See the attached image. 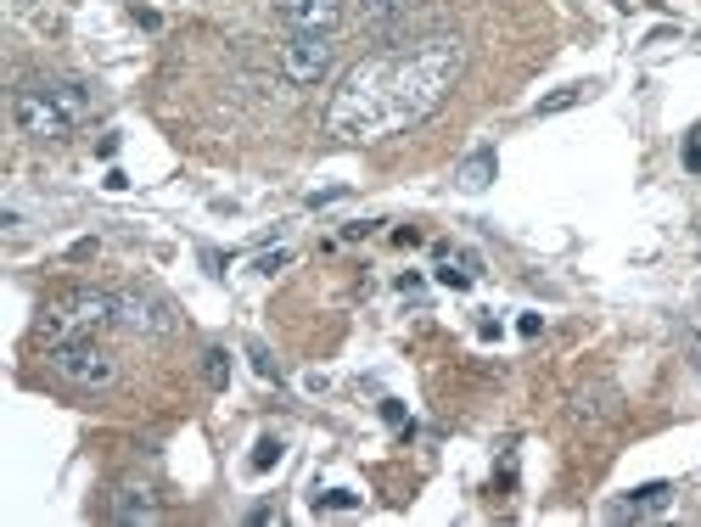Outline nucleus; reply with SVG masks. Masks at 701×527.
I'll return each mask as SVG.
<instances>
[{
  "label": "nucleus",
  "instance_id": "nucleus-1",
  "mask_svg": "<svg viewBox=\"0 0 701 527\" xmlns=\"http://www.w3.org/2000/svg\"><path fill=\"white\" fill-rule=\"evenodd\" d=\"M466 73V40L460 34H415L404 45H387L376 57L354 62L343 85L331 90L326 135L348 146H376L393 135H410L449 101V90Z\"/></svg>",
  "mask_w": 701,
  "mask_h": 527
},
{
  "label": "nucleus",
  "instance_id": "nucleus-2",
  "mask_svg": "<svg viewBox=\"0 0 701 527\" xmlns=\"http://www.w3.org/2000/svg\"><path fill=\"white\" fill-rule=\"evenodd\" d=\"M90 107H96V96L79 79H29L12 90V124L29 141H68L90 118Z\"/></svg>",
  "mask_w": 701,
  "mask_h": 527
},
{
  "label": "nucleus",
  "instance_id": "nucleus-3",
  "mask_svg": "<svg viewBox=\"0 0 701 527\" xmlns=\"http://www.w3.org/2000/svg\"><path fill=\"white\" fill-rule=\"evenodd\" d=\"M101 326H118V292L79 286V292H62L57 303H45V309H40L34 342L57 348V342H68V337H96Z\"/></svg>",
  "mask_w": 701,
  "mask_h": 527
},
{
  "label": "nucleus",
  "instance_id": "nucleus-4",
  "mask_svg": "<svg viewBox=\"0 0 701 527\" xmlns=\"http://www.w3.org/2000/svg\"><path fill=\"white\" fill-rule=\"evenodd\" d=\"M45 371L57 376V382L79 387V393H101V387L118 382V359L96 337H68L57 348H45Z\"/></svg>",
  "mask_w": 701,
  "mask_h": 527
},
{
  "label": "nucleus",
  "instance_id": "nucleus-5",
  "mask_svg": "<svg viewBox=\"0 0 701 527\" xmlns=\"http://www.w3.org/2000/svg\"><path fill=\"white\" fill-rule=\"evenodd\" d=\"M331 68H337V45H331V34H287V40H281V73H287L298 90L320 85Z\"/></svg>",
  "mask_w": 701,
  "mask_h": 527
},
{
  "label": "nucleus",
  "instance_id": "nucleus-6",
  "mask_svg": "<svg viewBox=\"0 0 701 527\" xmlns=\"http://www.w3.org/2000/svg\"><path fill=\"white\" fill-rule=\"evenodd\" d=\"M275 17L292 34H337L348 17V0H275Z\"/></svg>",
  "mask_w": 701,
  "mask_h": 527
},
{
  "label": "nucleus",
  "instance_id": "nucleus-7",
  "mask_svg": "<svg viewBox=\"0 0 701 527\" xmlns=\"http://www.w3.org/2000/svg\"><path fill=\"white\" fill-rule=\"evenodd\" d=\"M118 326L141 331V337H169L174 331V309L152 292H118Z\"/></svg>",
  "mask_w": 701,
  "mask_h": 527
},
{
  "label": "nucleus",
  "instance_id": "nucleus-8",
  "mask_svg": "<svg viewBox=\"0 0 701 527\" xmlns=\"http://www.w3.org/2000/svg\"><path fill=\"white\" fill-rule=\"evenodd\" d=\"M158 516H163V505L152 499V488H146V483L118 488V499H113V522H124V527H152Z\"/></svg>",
  "mask_w": 701,
  "mask_h": 527
},
{
  "label": "nucleus",
  "instance_id": "nucleus-9",
  "mask_svg": "<svg viewBox=\"0 0 701 527\" xmlns=\"http://www.w3.org/2000/svg\"><path fill=\"white\" fill-rule=\"evenodd\" d=\"M494 174H500V157H494V146H477L472 157H460L455 180H460V191H488V186H494Z\"/></svg>",
  "mask_w": 701,
  "mask_h": 527
},
{
  "label": "nucleus",
  "instance_id": "nucleus-10",
  "mask_svg": "<svg viewBox=\"0 0 701 527\" xmlns=\"http://www.w3.org/2000/svg\"><path fill=\"white\" fill-rule=\"evenodd\" d=\"M673 499V483H645V488H629V499L617 505L623 516H651V511H662Z\"/></svg>",
  "mask_w": 701,
  "mask_h": 527
},
{
  "label": "nucleus",
  "instance_id": "nucleus-11",
  "mask_svg": "<svg viewBox=\"0 0 701 527\" xmlns=\"http://www.w3.org/2000/svg\"><path fill=\"white\" fill-rule=\"evenodd\" d=\"M612 404H617V393L612 387H589V393H578V404H573V421H612Z\"/></svg>",
  "mask_w": 701,
  "mask_h": 527
},
{
  "label": "nucleus",
  "instance_id": "nucleus-12",
  "mask_svg": "<svg viewBox=\"0 0 701 527\" xmlns=\"http://www.w3.org/2000/svg\"><path fill=\"white\" fill-rule=\"evenodd\" d=\"M202 382L214 387V393H225V387H230V354H225V348H202Z\"/></svg>",
  "mask_w": 701,
  "mask_h": 527
},
{
  "label": "nucleus",
  "instance_id": "nucleus-13",
  "mask_svg": "<svg viewBox=\"0 0 701 527\" xmlns=\"http://www.w3.org/2000/svg\"><path fill=\"white\" fill-rule=\"evenodd\" d=\"M589 90H595V85H567V90H556V96H544L539 107H533V113H539V118H550V113H567V107L589 101Z\"/></svg>",
  "mask_w": 701,
  "mask_h": 527
},
{
  "label": "nucleus",
  "instance_id": "nucleus-14",
  "mask_svg": "<svg viewBox=\"0 0 701 527\" xmlns=\"http://www.w3.org/2000/svg\"><path fill=\"white\" fill-rule=\"evenodd\" d=\"M315 511H359L354 488H331V494H315Z\"/></svg>",
  "mask_w": 701,
  "mask_h": 527
},
{
  "label": "nucleus",
  "instance_id": "nucleus-15",
  "mask_svg": "<svg viewBox=\"0 0 701 527\" xmlns=\"http://www.w3.org/2000/svg\"><path fill=\"white\" fill-rule=\"evenodd\" d=\"M281 466V438H258L253 443V471H275Z\"/></svg>",
  "mask_w": 701,
  "mask_h": 527
},
{
  "label": "nucleus",
  "instance_id": "nucleus-16",
  "mask_svg": "<svg viewBox=\"0 0 701 527\" xmlns=\"http://www.w3.org/2000/svg\"><path fill=\"white\" fill-rule=\"evenodd\" d=\"M359 6H365V17H376V23H382V17H404V12H415V0H359Z\"/></svg>",
  "mask_w": 701,
  "mask_h": 527
},
{
  "label": "nucleus",
  "instance_id": "nucleus-17",
  "mask_svg": "<svg viewBox=\"0 0 701 527\" xmlns=\"http://www.w3.org/2000/svg\"><path fill=\"white\" fill-rule=\"evenodd\" d=\"M247 359H253V371L264 376V382H275V376H281V371H275V359H270V348H264V342H253V348H247Z\"/></svg>",
  "mask_w": 701,
  "mask_h": 527
},
{
  "label": "nucleus",
  "instance_id": "nucleus-18",
  "mask_svg": "<svg viewBox=\"0 0 701 527\" xmlns=\"http://www.w3.org/2000/svg\"><path fill=\"white\" fill-rule=\"evenodd\" d=\"M287 264H292V253L281 247V253H264V258L253 264V270H258V275H275V270H287Z\"/></svg>",
  "mask_w": 701,
  "mask_h": 527
},
{
  "label": "nucleus",
  "instance_id": "nucleus-19",
  "mask_svg": "<svg viewBox=\"0 0 701 527\" xmlns=\"http://www.w3.org/2000/svg\"><path fill=\"white\" fill-rule=\"evenodd\" d=\"M382 421H387V427H399V432L410 427V415H404V404H399V399H382Z\"/></svg>",
  "mask_w": 701,
  "mask_h": 527
},
{
  "label": "nucleus",
  "instance_id": "nucleus-20",
  "mask_svg": "<svg viewBox=\"0 0 701 527\" xmlns=\"http://www.w3.org/2000/svg\"><path fill=\"white\" fill-rule=\"evenodd\" d=\"M685 169H690V174H701V129L685 141Z\"/></svg>",
  "mask_w": 701,
  "mask_h": 527
},
{
  "label": "nucleus",
  "instance_id": "nucleus-21",
  "mask_svg": "<svg viewBox=\"0 0 701 527\" xmlns=\"http://www.w3.org/2000/svg\"><path fill=\"white\" fill-rule=\"evenodd\" d=\"M68 258H73V264H85V258H96V236H85V242H73V247H68Z\"/></svg>",
  "mask_w": 701,
  "mask_h": 527
},
{
  "label": "nucleus",
  "instance_id": "nucleus-22",
  "mask_svg": "<svg viewBox=\"0 0 701 527\" xmlns=\"http://www.w3.org/2000/svg\"><path fill=\"white\" fill-rule=\"evenodd\" d=\"M516 331H522V337H539V331H544V314H522V320H516Z\"/></svg>",
  "mask_w": 701,
  "mask_h": 527
},
{
  "label": "nucleus",
  "instance_id": "nucleus-23",
  "mask_svg": "<svg viewBox=\"0 0 701 527\" xmlns=\"http://www.w3.org/2000/svg\"><path fill=\"white\" fill-rule=\"evenodd\" d=\"M685 348H690V365H696V376H701V337L696 331H685Z\"/></svg>",
  "mask_w": 701,
  "mask_h": 527
},
{
  "label": "nucleus",
  "instance_id": "nucleus-24",
  "mask_svg": "<svg viewBox=\"0 0 701 527\" xmlns=\"http://www.w3.org/2000/svg\"><path fill=\"white\" fill-rule=\"evenodd\" d=\"M371 230H376L371 219H359V225H343V236H348V242H359V236H371Z\"/></svg>",
  "mask_w": 701,
  "mask_h": 527
},
{
  "label": "nucleus",
  "instance_id": "nucleus-25",
  "mask_svg": "<svg viewBox=\"0 0 701 527\" xmlns=\"http://www.w3.org/2000/svg\"><path fill=\"white\" fill-rule=\"evenodd\" d=\"M247 522H253V527H270V522H281V516H275V511H270V505H258V511H253V516H247Z\"/></svg>",
  "mask_w": 701,
  "mask_h": 527
}]
</instances>
